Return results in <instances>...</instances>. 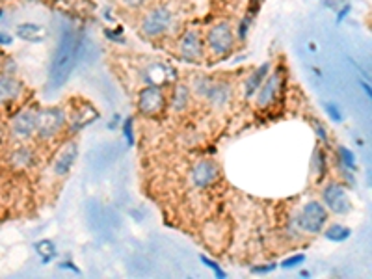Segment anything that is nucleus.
I'll return each mask as SVG.
<instances>
[{
    "mask_svg": "<svg viewBox=\"0 0 372 279\" xmlns=\"http://www.w3.org/2000/svg\"><path fill=\"white\" fill-rule=\"evenodd\" d=\"M328 221V209L320 201H309L296 216V224L309 235H320Z\"/></svg>",
    "mask_w": 372,
    "mask_h": 279,
    "instance_id": "obj_1",
    "label": "nucleus"
},
{
    "mask_svg": "<svg viewBox=\"0 0 372 279\" xmlns=\"http://www.w3.org/2000/svg\"><path fill=\"white\" fill-rule=\"evenodd\" d=\"M67 121V114L64 108L49 106L38 110V123H35V133L41 140H50L64 128Z\"/></svg>",
    "mask_w": 372,
    "mask_h": 279,
    "instance_id": "obj_2",
    "label": "nucleus"
},
{
    "mask_svg": "<svg viewBox=\"0 0 372 279\" xmlns=\"http://www.w3.org/2000/svg\"><path fill=\"white\" fill-rule=\"evenodd\" d=\"M173 23V13L166 6H157L147 11L142 19V34L146 38H160L170 30Z\"/></svg>",
    "mask_w": 372,
    "mask_h": 279,
    "instance_id": "obj_3",
    "label": "nucleus"
},
{
    "mask_svg": "<svg viewBox=\"0 0 372 279\" xmlns=\"http://www.w3.org/2000/svg\"><path fill=\"white\" fill-rule=\"evenodd\" d=\"M235 32H233L229 23H218V25L211 26L209 34H207V45L216 56H224V54L231 53L235 47Z\"/></svg>",
    "mask_w": 372,
    "mask_h": 279,
    "instance_id": "obj_4",
    "label": "nucleus"
},
{
    "mask_svg": "<svg viewBox=\"0 0 372 279\" xmlns=\"http://www.w3.org/2000/svg\"><path fill=\"white\" fill-rule=\"evenodd\" d=\"M322 203L333 214L343 216L352 211V203H350L348 192L341 182H329L328 186H324Z\"/></svg>",
    "mask_w": 372,
    "mask_h": 279,
    "instance_id": "obj_5",
    "label": "nucleus"
},
{
    "mask_svg": "<svg viewBox=\"0 0 372 279\" xmlns=\"http://www.w3.org/2000/svg\"><path fill=\"white\" fill-rule=\"evenodd\" d=\"M164 106H166V97H164V92L157 86H147L138 95V110L147 118L158 116Z\"/></svg>",
    "mask_w": 372,
    "mask_h": 279,
    "instance_id": "obj_6",
    "label": "nucleus"
},
{
    "mask_svg": "<svg viewBox=\"0 0 372 279\" xmlns=\"http://www.w3.org/2000/svg\"><path fill=\"white\" fill-rule=\"evenodd\" d=\"M35 123H38V110L34 108L21 110L11 121V133L17 140H28L35 134Z\"/></svg>",
    "mask_w": 372,
    "mask_h": 279,
    "instance_id": "obj_7",
    "label": "nucleus"
},
{
    "mask_svg": "<svg viewBox=\"0 0 372 279\" xmlns=\"http://www.w3.org/2000/svg\"><path fill=\"white\" fill-rule=\"evenodd\" d=\"M281 86H283V75L281 71H275L274 75L266 77L265 82L261 84V88L257 89V106L259 108H268L270 104L275 103L279 92H281Z\"/></svg>",
    "mask_w": 372,
    "mask_h": 279,
    "instance_id": "obj_8",
    "label": "nucleus"
},
{
    "mask_svg": "<svg viewBox=\"0 0 372 279\" xmlns=\"http://www.w3.org/2000/svg\"><path fill=\"white\" fill-rule=\"evenodd\" d=\"M77 158H79V146L75 142H67L56 153V157L53 160V172L58 177H65L71 172V168L75 166Z\"/></svg>",
    "mask_w": 372,
    "mask_h": 279,
    "instance_id": "obj_9",
    "label": "nucleus"
},
{
    "mask_svg": "<svg viewBox=\"0 0 372 279\" xmlns=\"http://www.w3.org/2000/svg\"><path fill=\"white\" fill-rule=\"evenodd\" d=\"M179 54L186 62H197L203 56V43L197 30H188L179 40Z\"/></svg>",
    "mask_w": 372,
    "mask_h": 279,
    "instance_id": "obj_10",
    "label": "nucleus"
},
{
    "mask_svg": "<svg viewBox=\"0 0 372 279\" xmlns=\"http://www.w3.org/2000/svg\"><path fill=\"white\" fill-rule=\"evenodd\" d=\"M218 166H216L214 160H199L192 170V182L196 188H207V186H211L212 182L218 179Z\"/></svg>",
    "mask_w": 372,
    "mask_h": 279,
    "instance_id": "obj_11",
    "label": "nucleus"
},
{
    "mask_svg": "<svg viewBox=\"0 0 372 279\" xmlns=\"http://www.w3.org/2000/svg\"><path fill=\"white\" fill-rule=\"evenodd\" d=\"M142 79L147 86L162 88V86H166L168 82H172L175 79V71H173V67H168L164 64H151L143 69Z\"/></svg>",
    "mask_w": 372,
    "mask_h": 279,
    "instance_id": "obj_12",
    "label": "nucleus"
},
{
    "mask_svg": "<svg viewBox=\"0 0 372 279\" xmlns=\"http://www.w3.org/2000/svg\"><path fill=\"white\" fill-rule=\"evenodd\" d=\"M231 97H233V88H231L229 82H226V80H212L203 99H207L212 106L221 108L229 103Z\"/></svg>",
    "mask_w": 372,
    "mask_h": 279,
    "instance_id": "obj_13",
    "label": "nucleus"
},
{
    "mask_svg": "<svg viewBox=\"0 0 372 279\" xmlns=\"http://www.w3.org/2000/svg\"><path fill=\"white\" fill-rule=\"evenodd\" d=\"M15 35L28 43H43L47 40V28L35 23H23L15 28Z\"/></svg>",
    "mask_w": 372,
    "mask_h": 279,
    "instance_id": "obj_14",
    "label": "nucleus"
},
{
    "mask_svg": "<svg viewBox=\"0 0 372 279\" xmlns=\"http://www.w3.org/2000/svg\"><path fill=\"white\" fill-rule=\"evenodd\" d=\"M21 92H23V84L19 80L13 79L11 75H0V104L17 99Z\"/></svg>",
    "mask_w": 372,
    "mask_h": 279,
    "instance_id": "obj_15",
    "label": "nucleus"
},
{
    "mask_svg": "<svg viewBox=\"0 0 372 279\" xmlns=\"http://www.w3.org/2000/svg\"><path fill=\"white\" fill-rule=\"evenodd\" d=\"M270 62H265L263 65H259V67L255 69L253 73L246 79L244 82V95L246 97H253L255 93H257V89L261 88V84L265 82V79L270 75Z\"/></svg>",
    "mask_w": 372,
    "mask_h": 279,
    "instance_id": "obj_16",
    "label": "nucleus"
},
{
    "mask_svg": "<svg viewBox=\"0 0 372 279\" xmlns=\"http://www.w3.org/2000/svg\"><path fill=\"white\" fill-rule=\"evenodd\" d=\"M97 118H99L97 110H95L92 104L86 103L84 104V112L82 110H77V112L71 116V133H79V131H82L84 127L92 125Z\"/></svg>",
    "mask_w": 372,
    "mask_h": 279,
    "instance_id": "obj_17",
    "label": "nucleus"
},
{
    "mask_svg": "<svg viewBox=\"0 0 372 279\" xmlns=\"http://www.w3.org/2000/svg\"><path fill=\"white\" fill-rule=\"evenodd\" d=\"M34 250L35 253H38V257H40L41 265H49V263H53V261L56 259V255H58L56 244L49 239H43L40 240V242H35Z\"/></svg>",
    "mask_w": 372,
    "mask_h": 279,
    "instance_id": "obj_18",
    "label": "nucleus"
},
{
    "mask_svg": "<svg viewBox=\"0 0 372 279\" xmlns=\"http://www.w3.org/2000/svg\"><path fill=\"white\" fill-rule=\"evenodd\" d=\"M190 104V89L186 84H177L172 95V108L175 112H182Z\"/></svg>",
    "mask_w": 372,
    "mask_h": 279,
    "instance_id": "obj_19",
    "label": "nucleus"
},
{
    "mask_svg": "<svg viewBox=\"0 0 372 279\" xmlns=\"http://www.w3.org/2000/svg\"><path fill=\"white\" fill-rule=\"evenodd\" d=\"M324 236L329 240V242H335V244H341V242H346L350 236H352V229L350 227H344L341 224H335V226H329L328 229L322 231Z\"/></svg>",
    "mask_w": 372,
    "mask_h": 279,
    "instance_id": "obj_20",
    "label": "nucleus"
},
{
    "mask_svg": "<svg viewBox=\"0 0 372 279\" xmlns=\"http://www.w3.org/2000/svg\"><path fill=\"white\" fill-rule=\"evenodd\" d=\"M11 162H13L15 168H28L32 162H34V153L30 151L28 147H19L15 149L13 155H11Z\"/></svg>",
    "mask_w": 372,
    "mask_h": 279,
    "instance_id": "obj_21",
    "label": "nucleus"
},
{
    "mask_svg": "<svg viewBox=\"0 0 372 279\" xmlns=\"http://www.w3.org/2000/svg\"><path fill=\"white\" fill-rule=\"evenodd\" d=\"M337 155L341 164H343V168H346V170H350V172H356V170H358V158H356L354 151H350L348 147L339 146Z\"/></svg>",
    "mask_w": 372,
    "mask_h": 279,
    "instance_id": "obj_22",
    "label": "nucleus"
},
{
    "mask_svg": "<svg viewBox=\"0 0 372 279\" xmlns=\"http://www.w3.org/2000/svg\"><path fill=\"white\" fill-rule=\"evenodd\" d=\"M313 172L317 173V177H319V179H322V177L326 175V155H324L322 149H314Z\"/></svg>",
    "mask_w": 372,
    "mask_h": 279,
    "instance_id": "obj_23",
    "label": "nucleus"
},
{
    "mask_svg": "<svg viewBox=\"0 0 372 279\" xmlns=\"http://www.w3.org/2000/svg\"><path fill=\"white\" fill-rule=\"evenodd\" d=\"M212 80H214V79H211V77H207V75H201V77H196V79H194V84H192V86H194V92H196L197 95H199V97H205L207 89H209V86H211V84H212Z\"/></svg>",
    "mask_w": 372,
    "mask_h": 279,
    "instance_id": "obj_24",
    "label": "nucleus"
},
{
    "mask_svg": "<svg viewBox=\"0 0 372 279\" xmlns=\"http://www.w3.org/2000/svg\"><path fill=\"white\" fill-rule=\"evenodd\" d=\"M305 263V255L304 253H296V255H290V257H287V259L281 261V268L285 270H294L298 268V266H302Z\"/></svg>",
    "mask_w": 372,
    "mask_h": 279,
    "instance_id": "obj_25",
    "label": "nucleus"
},
{
    "mask_svg": "<svg viewBox=\"0 0 372 279\" xmlns=\"http://www.w3.org/2000/svg\"><path fill=\"white\" fill-rule=\"evenodd\" d=\"M199 261H201V263H203V265L207 266V268L212 270V274H214L216 278H220V279H226L227 278L226 270L221 268V266L218 265V263H214V261H212V259H209L207 255H199Z\"/></svg>",
    "mask_w": 372,
    "mask_h": 279,
    "instance_id": "obj_26",
    "label": "nucleus"
},
{
    "mask_svg": "<svg viewBox=\"0 0 372 279\" xmlns=\"http://www.w3.org/2000/svg\"><path fill=\"white\" fill-rule=\"evenodd\" d=\"M121 128H123V136H125V140H127L128 146H134V121H133V118L123 119Z\"/></svg>",
    "mask_w": 372,
    "mask_h": 279,
    "instance_id": "obj_27",
    "label": "nucleus"
},
{
    "mask_svg": "<svg viewBox=\"0 0 372 279\" xmlns=\"http://www.w3.org/2000/svg\"><path fill=\"white\" fill-rule=\"evenodd\" d=\"M326 112H328L332 121L335 123L343 121V112H341V108H339L335 103H326Z\"/></svg>",
    "mask_w": 372,
    "mask_h": 279,
    "instance_id": "obj_28",
    "label": "nucleus"
},
{
    "mask_svg": "<svg viewBox=\"0 0 372 279\" xmlns=\"http://www.w3.org/2000/svg\"><path fill=\"white\" fill-rule=\"evenodd\" d=\"M313 127H314V133H317V136L320 138V142H328V133H326V127H324L322 123L317 121V119H313Z\"/></svg>",
    "mask_w": 372,
    "mask_h": 279,
    "instance_id": "obj_29",
    "label": "nucleus"
},
{
    "mask_svg": "<svg viewBox=\"0 0 372 279\" xmlns=\"http://www.w3.org/2000/svg\"><path fill=\"white\" fill-rule=\"evenodd\" d=\"M278 268V265L275 263H272V265H259V266H253L251 268V274H270V272H274V270Z\"/></svg>",
    "mask_w": 372,
    "mask_h": 279,
    "instance_id": "obj_30",
    "label": "nucleus"
},
{
    "mask_svg": "<svg viewBox=\"0 0 372 279\" xmlns=\"http://www.w3.org/2000/svg\"><path fill=\"white\" fill-rule=\"evenodd\" d=\"M123 119H121V116H119V114H114V118L110 119V123H108V128H110V131H116V128L119 127V123H121Z\"/></svg>",
    "mask_w": 372,
    "mask_h": 279,
    "instance_id": "obj_31",
    "label": "nucleus"
},
{
    "mask_svg": "<svg viewBox=\"0 0 372 279\" xmlns=\"http://www.w3.org/2000/svg\"><path fill=\"white\" fill-rule=\"evenodd\" d=\"M13 38L10 34H6V32H0V45H11Z\"/></svg>",
    "mask_w": 372,
    "mask_h": 279,
    "instance_id": "obj_32",
    "label": "nucleus"
},
{
    "mask_svg": "<svg viewBox=\"0 0 372 279\" xmlns=\"http://www.w3.org/2000/svg\"><path fill=\"white\" fill-rule=\"evenodd\" d=\"M348 13H350V6H344L343 10H341V11H339V13H337V23H343L344 17H346Z\"/></svg>",
    "mask_w": 372,
    "mask_h": 279,
    "instance_id": "obj_33",
    "label": "nucleus"
},
{
    "mask_svg": "<svg viewBox=\"0 0 372 279\" xmlns=\"http://www.w3.org/2000/svg\"><path fill=\"white\" fill-rule=\"evenodd\" d=\"M60 268H62V270H71V272H75V274H80V270L77 268V266H75V265H71V263H67V265H65V263H62V265H60Z\"/></svg>",
    "mask_w": 372,
    "mask_h": 279,
    "instance_id": "obj_34",
    "label": "nucleus"
},
{
    "mask_svg": "<svg viewBox=\"0 0 372 279\" xmlns=\"http://www.w3.org/2000/svg\"><path fill=\"white\" fill-rule=\"evenodd\" d=\"M123 2L128 6H133V8H138V6H142L146 0H123Z\"/></svg>",
    "mask_w": 372,
    "mask_h": 279,
    "instance_id": "obj_35",
    "label": "nucleus"
},
{
    "mask_svg": "<svg viewBox=\"0 0 372 279\" xmlns=\"http://www.w3.org/2000/svg\"><path fill=\"white\" fill-rule=\"evenodd\" d=\"M361 88L365 89V92H367V95H368V97H371V95H372V92H371V88H368V84L361 82Z\"/></svg>",
    "mask_w": 372,
    "mask_h": 279,
    "instance_id": "obj_36",
    "label": "nucleus"
},
{
    "mask_svg": "<svg viewBox=\"0 0 372 279\" xmlns=\"http://www.w3.org/2000/svg\"><path fill=\"white\" fill-rule=\"evenodd\" d=\"M0 15H2V11H0Z\"/></svg>",
    "mask_w": 372,
    "mask_h": 279,
    "instance_id": "obj_37",
    "label": "nucleus"
}]
</instances>
